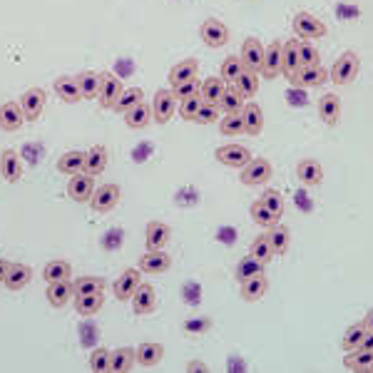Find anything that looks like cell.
I'll return each instance as SVG.
<instances>
[{"label": "cell", "mask_w": 373, "mask_h": 373, "mask_svg": "<svg viewBox=\"0 0 373 373\" xmlns=\"http://www.w3.org/2000/svg\"><path fill=\"white\" fill-rule=\"evenodd\" d=\"M358 65H361V62H358L356 53H351V50L344 53V55L334 62V67H331V72H329L331 83L334 85H351L358 75Z\"/></svg>", "instance_id": "obj_1"}, {"label": "cell", "mask_w": 373, "mask_h": 373, "mask_svg": "<svg viewBox=\"0 0 373 373\" xmlns=\"http://www.w3.org/2000/svg\"><path fill=\"white\" fill-rule=\"evenodd\" d=\"M294 33H297V38L301 40H316V38H326V22L318 20L316 15H311V13L301 11L294 15Z\"/></svg>", "instance_id": "obj_2"}, {"label": "cell", "mask_w": 373, "mask_h": 373, "mask_svg": "<svg viewBox=\"0 0 373 373\" xmlns=\"http://www.w3.org/2000/svg\"><path fill=\"white\" fill-rule=\"evenodd\" d=\"M244 186H259L264 184L266 179H271V162L264 157L249 159L247 167H242V175H239Z\"/></svg>", "instance_id": "obj_3"}, {"label": "cell", "mask_w": 373, "mask_h": 373, "mask_svg": "<svg viewBox=\"0 0 373 373\" xmlns=\"http://www.w3.org/2000/svg\"><path fill=\"white\" fill-rule=\"evenodd\" d=\"M177 102H179V100L175 97V93H172V90H157V95H154V102H152L154 122H159V125H167V122L172 120V115L177 112Z\"/></svg>", "instance_id": "obj_4"}, {"label": "cell", "mask_w": 373, "mask_h": 373, "mask_svg": "<svg viewBox=\"0 0 373 373\" xmlns=\"http://www.w3.org/2000/svg\"><path fill=\"white\" fill-rule=\"evenodd\" d=\"M117 202H120V186L104 184V186H100V189H95L93 199H90V207H93L97 215H107V212H112V209L117 207Z\"/></svg>", "instance_id": "obj_5"}, {"label": "cell", "mask_w": 373, "mask_h": 373, "mask_svg": "<svg viewBox=\"0 0 373 373\" xmlns=\"http://www.w3.org/2000/svg\"><path fill=\"white\" fill-rule=\"evenodd\" d=\"M199 35H202V40L209 48H222V45L229 43V28L222 20H217V18L204 20L202 28H199Z\"/></svg>", "instance_id": "obj_6"}, {"label": "cell", "mask_w": 373, "mask_h": 373, "mask_svg": "<svg viewBox=\"0 0 373 373\" xmlns=\"http://www.w3.org/2000/svg\"><path fill=\"white\" fill-rule=\"evenodd\" d=\"M67 194H70V199H75V202H88V199H93L95 177L88 175V172H77V175H72L70 182H67Z\"/></svg>", "instance_id": "obj_7"}, {"label": "cell", "mask_w": 373, "mask_h": 373, "mask_svg": "<svg viewBox=\"0 0 373 373\" xmlns=\"http://www.w3.org/2000/svg\"><path fill=\"white\" fill-rule=\"evenodd\" d=\"M122 90L125 88H122L120 77L112 75V72H102V85H100V95H97L100 107H102V110H112Z\"/></svg>", "instance_id": "obj_8"}, {"label": "cell", "mask_w": 373, "mask_h": 373, "mask_svg": "<svg viewBox=\"0 0 373 373\" xmlns=\"http://www.w3.org/2000/svg\"><path fill=\"white\" fill-rule=\"evenodd\" d=\"M281 53H284V43L274 40L269 48L264 50V62H262V77L264 80H274L281 75Z\"/></svg>", "instance_id": "obj_9"}, {"label": "cell", "mask_w": 373, "mask_h": 373, "mask_svg": "<svg viewBox=\"0 0 373 373\" xmlns=\"http://www.w3.org/2000/svg\"><path fill=\"white\" fill-rule=\"evenodd\" d=\"M20 110H22V115H25V120L28 122L38 120L45 110V90H40V88L25 90L22 97H20Z\"/></svg>", "instance_id": "obj_10"}, {"label": "cell", "mask_w": 373, "mask_h": 373, "mask_svg": "<svg viewBox=\"0 0 373 373\" xmlns=\"http://www.w3.org/2000/svg\"><path fill=\"white\" fill-rule=\"evenodd\" d=\"M215 157L219 159L222 165L242 170V167H247L249 159H252V152L247 147H242V144H224V147H217Z\"/></svg>", "instance_id": "obj_11"}, {"label": "cell", "mask_w": 373, "mask_h": 373, "mask_svg": "<svg viewBox=\"0 0 373 373\" xmlns=\"http://www.w3.org/2000/svg\"><path fill=\"white\" fill-rule=\"evenodd\" d=\"M132 311L137 313V316H147V313L154 311V306H157V294H154V286L152 284H140L137 291L132 294Z\"/></svg>", "instance_id": "obj_12"}, {"label": "cell", "mask_w": 373, "mask_h": 373, "mask_svg": "<svg viewBox=\"0 0 373 373\" xmlns=\"http://www.w3.org/2000/svg\"><path fill=\"white\" fill-rule=\"evenodd\" d=\"M140 284H142V271L127 269V271H122V276L115 281L112 291H115V297L120 299V301H127V299H132V294L137 291Z\"/></svg>", "instance_id": "obj_13"}, {"label": "cell", "mask_w": 373, "mask_h": 373, "mask_svg": "<svg viewBox=\"0 0 373 373\" xmlns=\"http://www.w3.org/2000/svg\"><path fill=\"white\" fill-rule=\"evenodd\" d=\"M0 175L8 184H15L20 182L22 177V162H20V154L15 149H6V152L0 154Z\"/></svg>", "instance_id": "obj_14"}, {"label": "cell", "mask_w": 373, "mask_h": 373, "mask_svg": "<svg viewBox=\"0 0 373 373\" xmlns=\"http://www.w3.org/2000/svg\"><path fill=\"white\" fill-rule=\"evenodd\" d=\"M264 45L259 43L257 38H247L242 45V62H244V70H252V72H259L262 70V62H264Z\"/></svg>", "instance_id": "obj_15"}, {"label": "cell", "mask_w": 373, "mask_h": 373, "mask_svg": "<svg viewBox=\"0 0 373 373\" xmlns=\"http://www.w3.org/2000/svg\"><path fill=\"white\" fill-rule=\"evenodd\" d=\"M172 266V259L170 254H165V249H157V252H149L140 259V271L144 274H165L167 269Z\"/></svg>", "instance_id": "obj_16"}, {"label": "cell", "mask_w": 373, "mask_h": 373, "mask_svg": "<svg viewBox=\"0 0 373 373\" xmlns=\"http://www.w3.org/2000/svg\"><path fill=\"white\" fill-rule=\"evenodd\" d=\"M297 177L304 186H318L324 179V167L318 159H301L297 165Z\"/></svg>", "instance_id": "obj_17"}, {"label": "cell", "mask_w": 373, "mask_h": 373, "mask_svg": "<svg viewBox=\"0 0 373 373\" xmlns=\"http://www.w3.org/2000/svg\"><path fill=\"white\" fill-rule=\"evenodd\" d=\"M170 236H172V231L165 222H152V224H147V231H144V247H147L149 252L165 249L167 242H170Z\"/></svg>", "instance_id": "obj_18"}, {"label": "cell", "mask_w": 373, "mask_h": 373, "mask_svg": "<svg viewBox=\"0 0 373 373\" xmlns=\"http://www.w3.org/2000/svg\"><path fill=\"white\" fill-rule=\"evenodd\" d=\"M25 122V115L20 110V102H6L0 104V130L18 132Z\"/></svg>", "instance_id": "obj_19"}, {"label": "cell", "mask_w": 373, "mask_h": 373, "mask_svg": "<svg viewBox=\"0 0 373 373\" xmlns=\"http://www.w3.org/2000/svg\"><path fill=\"white\" fill-rule=\"evenodd\" d=\"M135 358H137L140 366L144 368H152L157 366L162 358H165V346L162 344H154V341H147V344H140L135 348Z\"/></svg>", "instance_id": "obj_20"}, {"label": "cell", "mask_w": 373, "mask_h": 373, "mask_svg": "<svg viewBox=\"0 0 373 373\" xmlns=\"http://www.w3.org/2000/svg\"><path fill=\"white\" fill-rule=\"evenodd\" d=\"M299 67H301V60H299V40H286L284 53H281V75L294 80Z\"/></svg>", "instance_id": "obj_21"}, {"label": "cell", "mask_w": 373, "mask_h": 373, "mask_svg": "<svg viewBox=\"0 0 373 373\" xmlns=\"http://www.w3.org/2000/svg\"><path fill=\"white\" fill-rule=\"evenodd\" d=\"M318 117L326 122L329 127H334L341 117V97L334 93H326L324 97L318 100Z\"/></svg>", "instance_id": "obj_22"}, {"label": "cell", "mask_w": 373, "mask_h": 373, "mask_svg": "<svg viewBox=\"0 0 373 373\" xmlns=\"http://www.w3.org/2000/svg\"><path fill=\"white\" fill-rule=\"evenodd\" d=\"M107 159H110V154H107V147H102V144H95V147H90L88 152H85V170L88 175L97 177L104 172V167H107Z\"/></svg>", "instance_id": "obj_23"}, {"label": "cell", "mask_w": 373, "mask_h": 373, "mask_svg": "<svg viewBox=\"0 0 373 373\" xmlns=\"http://www.w3.org/2000/svg\"><path fill=\"white\" fill-rule=\"evenodd\" d=\"M77 88H80V97L83 100H95L100 95V85H102V72L85 70L75 77Z\"/></svg>", "instance_id": "obj_24"}, {"label": "cell", "mask_w": 373, "mask_h": 373, "mask_svg": "<svg viewBox=\"0 0 373 373\" xmlns=\"http://www.w3.org/2000/svg\"><path fill=\"white\" fill-rule=\"evenodd\" d=\"M30 279H33V269H30L28 264H11V269H8L3 284L11 291H20L30 284Z\"/></svg>", "instance_id": "obj_25"}, {"label": "cell", "mask_w": 373, "mask_h": 373, "mask_svg": "<svg viewBox=\"0 0 373 373\" xmlns=\"http://www.w3.org/2000/svg\"><path fill=\"white\" fill-rule=\"evenodd\" d=\"M326 70L321 65H311V67H299V72L294 75V85L299 88H318V85L326 83Z\"/></svg>", "instance_id": "obj_26"}, {"label": "cell", "mask_w": 373, "mask_h": 373, "mask_svg": "<svg viewBox=\"0 0 373 373\" xmlns=\"http://www.w3.org/2000/svg\"><path fill=\"white\" fill-rule=\"evenodd\" d=\"M266 289H269L266 274H254L242 281V299L244 301H259L266 294Z\"/></svg>", "instance_id": "obj_27"}, {"label": "cell", "mask_w": 373, "mask_h": 373, "mask_svg": "<svg viewBox=\"0 0 373 373\" xmlns=\"http://www.w3.org/2000/svg\"><path fill=\"white\" fill-rule=\"evenodd\" d=\"M244 117V132L247 135H262L264 130V112H262V104L257 102H247L242 110Z\"/></svg>", "instance_id": "obj_28"}, {"label": "cell", "mask_w": 373, "mask_h": 373, "mask_svg": "<svg viewBox=\"0 0 373 373\" xmlns=\"http://www.w3.org/2000/svg\"><path fill=\"white\" fill-rule=\"evenodd\" d=\"M70 297H75V291H72L70 279L50 281V286H48V301H50V306H55V308L65 306L67 299H70Z\"/></svg>", "instance_id": "obj_29"}, {"label": "cell", "mask_w": 373, "mask_h": 373, "mask_svg": "<svg viewBox=\"0 0 373 373\" xmlns=\"http://www.w3.org/2000/svg\"><path fill=\"white\" fill-rule=\"evenodd\" d=\"M122 117H125L127 127H132V130H142V127L149 125V120H154V117H152V107H149L144 100L140 104H135L132 110H127Z\"/></svg>", "instance_id": "obj_30"}, {"label": "cell", "mask_w": 373, "mask_h": 373, "mask_svg": "<svg viewBox=\"0 0 373 373\" xmlns=\"http://www.w3.org/2000/svg\"><path fill=\"white\" fill-rule=\"evenodd\" d=\"M244 104H247V100H244L242 95H239V90H236V88H229V85H226L217 107H219V110H224V115H239V112L244 110Z\"/></svg>", "instance_id": "obj_31"}, {"label": "cell", "mask_w": 373, "mask_h": 373, "mask_svg": "<svg viewBox=\"0 0 373 373\" xmlns=\"http://www.w3.org/2000/svg\"><path fill=\"white\" fill-rule=\"evenodd\" d=\"M373 363V351L371 348H353V351H346L344 366L348 371H368V366Z\"/></svg>", "instance_id": "obj_32"}, {"label": "cell", "mask_w": 373, "mask_h": 373, "mask_svg": "<svg viewBox=\"0 0 373 373\" xmlns=\"http://www.w3.org/2000/svg\"><path fill=\"white\" fill-rule=\"evenodd\" d=\"M135 363H137V358H135V348L122 346V348H115V351H112L110 371L112 373H127V371H132Z\"/></svg>", "instance_id": "obj_33"}, {"label": "cell", "mask_w": 373, "mask_h": 373, "mask_svg": "<svg viewBox=\"0 0 373 373\" xmlns=\"http://www.w3.org/2000/svg\"><path fill=\"white\" fill-rule=\"evenodd\" d=\"M197 70H199V62L194 60V57L177 62V65L170 70V83H172V88H175V85H179V83H184V80H194V77H197Z\"/></svg>", "instance_id": "obj_34"}, {"label": "cell", "mask_w": 373, "mask_h": 373, "mask_svg": "<svg viewBox=\"0 0 373 373\" xmlns=\"http://www.w3.org/2000/svg\"><path fill=\"white\" fill-rule=\"evenodd\" d=\"M85 170V152H77V149H70L65 152L60 159H57V172L62 175H77V172Z\"/></svg>", "instance_id": "obj_35"}, {"label": "cell", "mask_w": 373, "mask_h": 373, "mask_svg": "<svg viewBox=\"0 0 373 373\" xmlns=\"http://www.w3.org/2000/svg\"><path fill=\"white\" fill-rule=\"evenodd\" d=\"M224 88H226V83L222 77H207L202 83V88H199V97L207 104H219V97H222V93H224Z\"/></svg>", "instance_id": "obj_36"}, {"label": "cell", "mask_w": 373, "mask_h": 373, "mask_svg": "<svg viewBox=\"0 0 373 373\" xmlns=\"http://www.w3.org/2000/svg\"><path fill=\"white\" fill-rule=\"evenodd\" d=\"M55 93H57V97L60 100H65V102H80V88H77V80L75 77H67V75H62V77H57L55 80Z\"/></svg>", "instance_id": "obj_37"}, {"label": "cell", "mask_w": 373, "mask_h": 373, "mask_svg": "<svg viewBox=\"0 0 373 373\" xmlns=\"http://www.w3.org/2000/svg\"><path fill=\"white\" fill-rule=\"evenodd\" d=\"M144 100V93L140 88H127V90H122L120 93V97H117V102H115V107L112 110L115 112H120V115H125L127 110H132L135 104H140Z\"/></svg>", "instance_id": "obj_38"}, {"label": "cell", "mask_w": 373, "mask_h": 373, "mask_svg": "<svg viewBox=\"0 0 373 373\" xmlns=\"http://www.w3.org/2000/svg\"><path fill=\"white\" fill-rule=\"evenodd\" d=\"M75 297H88V294H102L104 291V279L100 276H83V279H75L72 284Z\"/></svg>", "instance_id": "obj_39"}, {"label": "cell", "mask_w": 373, "mask_h": 373, "mask_svg": "<svg viewBox=\"0 0 373 373\" xmlns=\"http://www.w3.org/2000/svg\"><path fill=\"white\" fill-rule=\"evenodd\" d=\"M266 236H269V244L274 249V257H284L286 249H289V229L281 224H274L269 226V234Z\"/></svg>", "instance_id": "obj_40"}, {"label": "cell", "mask_w": 373, "mask_h": 373, "mask_svg": "<svg viewBox=\"0 0 373 373\" xmlns=\"http://www.w3.org/2000/svg\"><path fill=\"white\" fill-rule=\"evenodd\" d=\"M102 294H88V297H75V311L80 316H95L102 308Z\"/></svg>", "instance_id": "obj_41"}, {"label": "cell", "mask_w": 373, "mask_h": 373, "mask_svg": "<svg viewBox=\"0 0 373 373\" xmlns=\"http://www.w3.org/2000/svg\"><path fill=\"white\" fill-rule=\"evenodd\" d=\"M244 72V62H242V57L239 55H229L224 62H222V72H219V77L224 80L226 85H234L236 80H239V75Z\"/></svg>", "instance_id": "obj_42"}, {"label": "cell", "mask_w": 373, "mask_h": 373, "mask_svg": "<svg viewBox=\"0 0 373 373\" xmlns=\"http://www.w3.org/2000/svg\"><path fill=\"white\" fill-rule=\"evenodd\" d=\"M45 281H62V279H70L72 276V266L65 262V259H55V262H50L48 266L43 269Z\"/></svg>", "instance_id": "obj_43"}, {"label": "cell", "mask_w": 373, "mask_h": 373, "mask_svg": "<svg viewBox=\"0 0 373 373\" xmlns=\"http://www.w3.org/2000/svg\"><path fill=\"white\" fill-rule=\"evenodd\" d=\"M249 215H252L254 224L266 226V229H269V226H274L276 222H279L274 215H271V212H269V207H266V204H264L262 199H257V202H254L252 207H249Z\"/></svg>", "instance_id": "obj_44"}, {"label": "cell", "mask_w": 373, "mask_h": 373, "mask_svg": "<svg viewBox=\"0 0 373 373\" xmlns=\"http://www.w3.org/2000/svg\"><path fill=\"white\" fill-rule=\"evenodd\" d=\"M234 88L239 90V95H242L244 100L254 97V95H257V90H259V77H257V72L244 70L242 75H239V80L234 83Z\"/></svg>", "instance_id": "obj_45"}, {"label": "cell", "mask_w": 373, "mask_h": 373, "mask_svg": "<svg viewBox=\"0 0 373 373\" xmlns=\"http://www.w3.org/2000/svg\"><path fill=\"white\" fill-rule=\"evenodd\" d=\"M252 254L257 262H262V264H269L271 259H274V249H271V244H269V236L266 234H259L257 239L252 242Z\"/></svg>", "instance_id": "obj_46"}, {"label": "cell", "mask_w": 373, "mask_h": 373, "mask_svg": "<svg viewBox=\"0 0 373 373\" xmlns=\"http://www.w3.org/2000/svg\"><path fill=\"white\" fill-rule=\"evenodd\" d=\"M264 266L266 264H262V262H257V259L249 254V259H242V262L236 264V279H239V284H242L244 279H249V276H254V274H264Z\"/></svg>", "instance_id": "obj_47"}, {"label": "cell", "mask_w": 373, "mask_h": 373, "mask_svg": "<svg viewBox=\"0 0 373 373\" xmlns=\"http://www.w3.org/2000/svg\"><path fill=\"white\" fill-rule=\"evenodd\" d=\"M219 132L224 137H236V135H244V117L239 115H224L219 120Z\"/></svg>", "instance_id": "obj_48"}, {"label": "cell", "mask_w": 373, "mask_h": 373, "mask_svg": "<svg viewBox=\"0 0 373 373\" xmlns=\"http://www.w3.org/2000/svg\"><path fill=\"white\" fill-rule=\"evenodd\" d=\"M110 358H112V351H107V348H95L93 353H90V368H93L95 373H107L110 371Z\"/></svg>", "instance_id": "obj_49"}, {"label": "cell", "mask_w": 373, "mask_h": 373, "mask_svg": "<svg viewBox=\"0 0 373 373\" xmlns=\"http://www.w3.org/2000/svg\"><path fill=\"white\" fill-rule=\"evenodd\" d=\"M262 202L269 207V212L276 217V219H281L284 217V207H286V202H284V197H281L276 189H266V192L262 194Z\"/></svg>", "instance_id": "obj_50"}, {"label": "cell", "mask_w": 373, "mask_h": 373, "mask_svg": "<svg viewBox=\"0 0 373 373\" xmlns=\"http://www.w3.org/2000/svg\"><path fill=\"white\" fill-rule=\"evenodd\" d=\"M363 336H366V326L363 324H356V326H351V329H346L344 341H341L344 351H353V348H358L361 341H363Z\"/></svg>", "instance_id": "obj_51"}, {"label": "cell", "mask_w": 373, "mask_h": 373, "mask_svg": "<svg viewBox=\"0 0 373 373\" xmlns=\"http://www.w3.org/2000/svg\"><path fill=\"white\" fill-rule=\"evenodd\" d=\"M192 122H197V125H215V122H219V107H217V104L202 102V107L197 110Z\"/></svg>", "instance_id": "obj_52"}, {"label": "cell", "mask_w": 373, "mask_h": 373, "mask_svg": "<svg viewBox=\"0 0 373 373\" xmlns=\"http://www.w3.org/2000/svg\"><path fill=\"white\" fill-rule=\"evenodd\" d=\"M199 88H202V83H199L197 77H194V80H184V83L175 85V88H172V93H175V97L182 102V100L194 97V95H199Z\"/></svg>", "instance_id": "obj_53"}, {"label": "cell", "mask_w": 373, "mask_h": 373, "mask_svg": "<svg viewBox=\"0 0 373 373\" xmlns=\"http://www.w3.org/2000/svg\"><path fill=\"white\" fill-rule=\"evenodd\" d=\"M299 60H301V67L321 65L318 62V50L313 45H308L306 40H299Z\"/></svg>", "instance_id": "obj_54"}, {"label": "cell", "mask_w": 373, "mask_h": 373, "mask_svg": "<svg viewBox=\"0 0 373 373\" xmlns=\"http://www.w3.org/2000/svg\"><path fill=\"white\" fill-rule=\"evenodd\" d=\"M202 102H204V100L199 97V95H194V97L182 100V104H179V115H182V120L192 122V120H194V115H197V110H199V107H202Z\"/></svg>", "instance_id": "obj_55"}, {"label": "cell", "mask_w": 373, "mask_h": 373, "mask_svg": "<svg viewBox=\"0 0 373 373\" xmlns=\"http://www.w3.org/2000/svg\"><path fill=\"white\" fill-rule=\"evenodd\" d=\"M8 269H11V262H6V259H0V284L6 281V274H8Z\"/></svg>", "instance_id": "obj_56"}, {"label": "cell", "mask_w": 373, "mask_h": 373, "mask_svg": "<svg viewBox=\"0 0 373 373\" xmlns=\"http://www.w3.org/2000/svg\"><path fill=\"white\" fill-rule=\"evenodd\" d=\"M361 348H371L373 351V331H366V336L361 341Z\"/></svg>", "instance_id": "obj_57"}, {"label": "cell", "mask_w": 373, "mask_h": 373, "mask_svg": "<svg viewBox=\"0 0 373 373\" xmlns=\"http://www.w3.org/2000/svg\"><path fill=\"white\" fill-rule=\"evenodd\" d=\"M361 324L366 326V331H373V308H371V311L366 313V318H363Z\"/></svg>", "instance_id": "obj_58"}, {"label": "cell", "mask_w": 373, "mask_h": 373, "mask_svg": "<svg viewBox=\"0 0 373 373\" xmlns=\"http://www.w3.org/2000/svg\"><path fill=\"white\" fill-rule=\"evenodd\" d=\"M368 371H371V373H373V363H371V366H368Z\"/></svg>", "instance_id": "obj_59"}]
</instances>
